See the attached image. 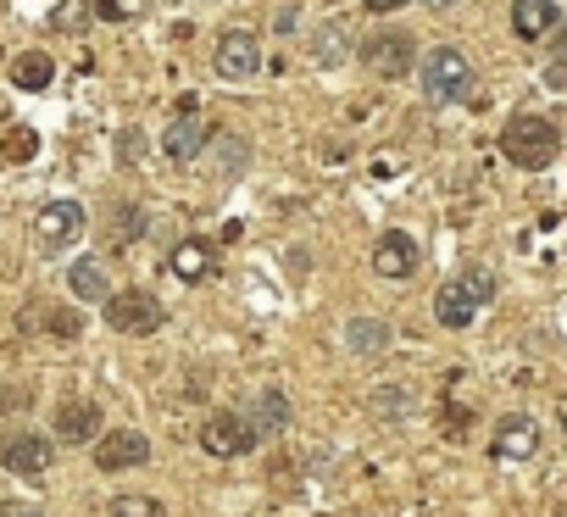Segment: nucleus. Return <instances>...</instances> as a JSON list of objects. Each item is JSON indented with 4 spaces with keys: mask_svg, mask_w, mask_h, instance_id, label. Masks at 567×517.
Listing matches in <instances>:
<instances>
[{
    "mask_svg": "<svg viewBox=\"0 0 567 517\" xmlns=\"http://www.w3.org/2000/svg\"><path fill=\"white\" fill-rule=\"evenodd\" d=\"M79 234H84V206H79V200H51V206H40L34 239H40L45 250H68Z\"/></svg>",
    "mask_w": 567,
    "mask_h": 517,
    "instance_id": "nucleus-7",
    "label": "nucleus"
},
{
    "mask_svg": "<svg viewBox=\"0 0 567 517\" xmlns=\"http://www.w3.org/2000/svg\"><path fill=\"white\" fill-rule=\"evenodd\" d=\"M256 428H261V434L290 428V401H284L278 390H261V401H256Z\"/></svg>",
    "mask_w": 567,
    "mask_h": 517,
    "instance_id": "nucleus-21",
    "label": "nucleus"
},
{
    "mask_svg": "<svg viewBox=\"0 0 567 517\" xmlns=\"http://www.w3.org/2000/svg\"><path fill=\"white\" fill-rule=\"evenodd\" d=\"M362 62L379 73V79H406L417 68V45L406 29H379L368 45H362Z\"/></svg>",
    "mask_w": 567,
    "mask_h": 517,
    "instance_id": "nucleus-5",
    "label": "nucleus"
},
{
    "mask_svg": "<svg viewBox=\"0 0 567 517\" xmlns=\"http://www.w3.org/2000/svg\"><path fill=\"white\" fill-rule=\"evenodd\" d=\"M206 139H212V128L200 123V112H178V123H167V134H162V151L173 162H189Z\"/></svg>",
    "mask_w": 567,
    "mask_h": 517,
    "instance_id": "nucleus-14",
    "label": "nucleus"
},
{
    "mask_svg": "<svg viewBox=\"0 0 567 517\" xmlns=\"http://www.w3.org/2000/svg\"><path fill=\"white\" fill-rule=\"evenodd\" d=\"M256 68H261V45H256V34L234 29V34L217 40V73H223V79H250Z\"/></svg>",
    "mask_w": 567,
    "mask_h": 517,
    "instance_id": "nucleus-10",
    "label": "nucleus"
},
{
    "mask_svg": "<svg viewBox=\"0 0 567 517\" xmlns=\"http://www.w3.org/2000/svg\"><path fill=\"white\" fill-rule=\"evenodd\" d=\"M145 462H151V440L134 434V428H117V434H106V440L95 445V467H106V473L145 467Z\"/></svg>",
    "mask_w": 567,
    "mask_h": 517,
    "instance_id": "nucleus-9",
    "label": "nucleus"
},
{
    "mask_svg": "<svg viewBox=\"0 0 567 517\" xmlns=\"http://www.w3.org/2000/svg\"><path fill=\"white\" fill-rule=\"evenodd\" d=\"M256 440H261V428L245 423V417H234V412H217V417L200 428V445H206L217 462H228V456H250Z\"/></svg>",
    "mask_w": 567,
    "mask_h": 517,
    "instance_id": "nucleus-6",
    "label": "nucleus"
},
{
    "mask_svg": "<svg viewBox=\"0 0 567 517\" xmlns=\"http://www.w3.org/2000/svg\"><path fill=\"white\" fill-rule=\"evenodd\" d=\"M489 451H495L501 462H528V456L539 451V428H534V417H501Z\"/></svg>",
    "mask_w": 567,
    "mask_h": 517,
    "instance_id": "nucleus-11",
    "label": "nucleus"
},
{
    "mask_svg": "<svg viewBox=\"0 0 567 517\" xmlns=\"http://www.w3.org/2000/svg\"><path fill=\"white\" fill-rule=\"evenodd\" d=\"M561 434H567V401H561Z\"/></svg>",
    "mask_w": 567,
    "mask_h": 517,
    "instance_id": "nucleus-32",
    "label": "nucleus"
},
{
    "mask_svg": "<svg viewBox=\"0 0 567 517\" xmlns=\"http://www.w3.org/2000/svg\"><path fill=\"white\" fill-rule=\"evenodd\" d=\"M95 12L106 23H123V18H134V0H95Z\"/></svg>",
    "mask_w": 567,
    "mask_h": 517,
    "instance_id": "nucleus-27",
    "label": "nucleus"
},
{
    "mask_svg": "<svg viewBox=\"0 0 567 517\" xmlns=\"http://www.w3.org/2000/svg\"><path fill=\"white\" fill-rule=\"evenodd\" d=\"M373 273L390 279V285H395V279H412V273H417V239L401 234V228L384 234V239L373 245Z\"/></svg>",
    "mask_w": 567,
    "mask_h": 517,
    "instance_id": "nucleus-8",
    "label": "nucleus"
},
{
    "mask_svg": "<svg viewBox=\"0 0 567 517\" xmlns=\"http://www.w3.org/2000/svg\"><path fill=\"white\" fill-rule=\"evenodd\" d=\"M368 12H395V7H406V0H362Z\"/></svg>",
    "mask_w": 567,
    "mask_h": 517,
    "instance_id": "nucleus-29",
    "label": "nucleus"
},
{
    "mask_svg": "<svg viewBox=\"0 0 567 517\" xmlns=\"http://www.w3.org/2000/svg\"><path fill=\"white\" fill-rule=\"evenodd\" d=\"M501 151H506V162H517V167L539 173V167H550V162H556L561 134H556V123H545V117H528V112H523V117H512V123H506Z\"/></svg>",
    "mask_w": 567,
    "mask_h": 517,
    "instance_id": "nucleus-2",
    "label": "nucleus"
},
{
    "mask_svg": "<svg viewBox=\"0 0 567 517\" xmlns=\"http://www.w3.org/2000/svg\"><path fill=\"white\" fill-rule=\"evenodd\" d=\"M346 345L362 351V356H373V351L390 345V323H379V318H357V323L346 329Z\"/></svg>",
    "mask_w": 567,
    "mask_h": 517,
    "instance_id": "nucleus-20",
    "label": "nucleus"
},
{
    "mask_svg": "<svg viewBox=\"0 0 567 517\" xmlns=\"http://www.w3.org/2000/svg\"><path fill=\"white\" fill-rule=\"evenodd\" d=\"M556 62H561V68H567V29H561V34H556Z\"/></svg>",
    "mask_w": 567,
    "mask_h": 517,
    "instance_id": "nucleus-30",
    "label": "nucleus"
},
{
    "mask_svg": "<svg viewBox=\"0 0 567 517\" xmlns=\"http://www.w3.org/2000/svg\"><path fill=\"white\" fill-rule=\"evenodd\" d=\"M162 323H167V312L151 290H123L106 301V329H117V334H156Z\"/></svg>",
    "mask_w": 567,
    "mask_h": 517,
    "instance_id": "nucleus-4",
    "label": "nucleus"
},
{
    "mask_svg": "<svg viewBox=\"0 0 567 517\" xmlns=\"http://www.w3.org/2000/svg\"><path fill=\"white\" fill-rule=\"evenodd\" d=\"M117 145H123V162H140V145H145V139H140V128H128Z\"/></svg>",
    "mask_w": 567,
    "mask_h": 517,
    "instance_id": "nucleus-28",
    "label": "nucleus"
},
{
    "mask_svg": "<svg viewBox=\"0 0 567 517\" xmlns=\"http://www.w3.org/2000/svg\"><path fill=\"white\" fill-rule=\"evenodd\" d=\"M101 434V406L95 401H62V412H56V440L62 445H84V440H95Z\"/></svg>",
    "mask_w": 567,
    "mask_h": 517,
    "instance_id": "nucleus-12",
    "label": "nucleus"
},
{
    "mask_svg": "<svg viewBox=\"0 0 567 517\" xmlns=\"http://www.w3.org/2000/svg\"><path fill=\"white\" fill-rule=\"evenodd\" d=\"M312 56H318L323 68L351 62V23H346V18H329V23L312 34Z\"/></svg>",
    "mask_w": 567,
    "mask_h": 517,
    "instance_id": "nucleus-16",
    "label": "nucleus"
},
{
    "mask_svg": "<svg viewBox=\"0 0 567 517\" xmlns=\"http://www.w3.org/2000/svg\"><path fill=\"white\" fill-rule=\"evenodd\" d=\"M68 285H73L79 301H101V307L112 301V296H106V268H101V262H73Z\"/></svg>",
    "mask_w": 567,
    "mask_h": 517,
    "instance_id": "nucleus-19",
    "label": "nucleus"
},
{
    "mask_svg": "<svg viewBox=\"0 0 567 517\" xmlns=\"http://www.w3.org/2000/svg\"><path fill=\"white\" fill-rule=\"evenodd\" d=\"M173 273H178L184 285H200V279H212V273H217V250H212V245H200V239H184V245H173Z\"/></svg>",
    "mask_w": 567,
    "mask_h": 517,
    "instance_id": "nucleus-15",
    "label": "nucleus"
},
{
    "mask_svg": "<svg viewBox=\"0 0 567 517\" xmlns=\"http://www.w3.org/2000/svg\"><path fill=\"white\" fill-rule=\"evenodd\" d=\"M489 301H495V273H489V268H467V273H456L451 285H440L434 318H440V329H467Z\"/></svg>",
    "mask_w": 567,
    "mask_h": 517,
    "instance_id": "nucleus-1",
    "label": "nucleus"
},
{
    "mask_svg": "<svg viewBox=\"0 0 567 517\" xmlns=\"http://www.w3.org/2000/svg\"><path fill=\"white\" fill-rule=\"evenodd\" d=\"M423 90H429V101H434V106H445V101L467 95V90H473V62H467L462 51L440 45V51L423 62Z\"/></svg>",
    "mask_w": 567,
    "mask_h": 517,
    "instance_id": "nucleus-3",
    "label": "nucleus"
},
{
    "mask_svg": "<svg viewBox=\"0 0 567 517\" xmlns=\"http://www.w3.org/2000/svg\"><path fill=\"white\" fill-rule=\"evenodd\" d=\"M56 79V62L45 56V51H23L18 62H12V84L18 90H45Z\"/></svg>",
    "mask_w": 567,
    "mask_h": 517,
    "instance_id": "nucleus-18",
    "label": "nucleus"
},
{
    "mask_svg": "<svg viewBox=\"0 0 567 517\" xmlns=\"http://www.w3.org/2000/svg\"><path fill=\"white\" fill-rule=\"evenodd\" d=\"M34 151H40V134L34 128H12L7 134V162H29Z\"/></svg>",
    "mask_w": 567,
    "mask_h": 517,
    "instance_id": "nucleus-25",
    "label": "nucleus"
},
{
    "mask_svg": "<svg viewBox=\"0 0 567 517\" xmlns=\"http://www.w3.org/2000/svg\"><path fill=\"white\" fill-rule=\"evenodd\" d=\"M512 29L523 40H545L556 29V7H550V0H517V7H512Z\"/></svg>",
    "mask_w": 567,
    "mask_h": 517,
    "instance_id": "nucleus-17",
    "label": "nucleus"
},
{
    "mask_svg": "<svg viewBox=\"0 0 567 517\" xmlns=\"http://www.w3.org/2000/svg\"><path fill=\"white\" fill-rule=\"evenodd\" d=\"M429 7H434V12H445V7H451V0H429Z\"/></svg>",
    "mask_w": 567,
    "mask_h": 517,
    "instance_id": "nucleus-31",
    "label": "nucleus"
},
{
    "mask_svg": "<svg viewBox=\"0 0 567 517\" xmlns=\"http://www.w3.org/2000/svg\"><path fill=\"white\" fill-rule=\"evenodd\" d=\"M112 517H162V506L151 495H117L112 500Z\"/></svg>",
    "mask_w": 567,
    "mask_h": 517,
    "instance_id": "nucleus-24",
    "label": "nucleus"
},
{
    "mask_svg": "<svg viewBox=\"0 0 567 517\" xmlns=\"http://www.w3.org/2000/svg\"><path fill=\"white\" fill-rule=\"evenodd\" d=\"M40 318L51 323V334H56V340H73V334L84 329V318H79V312H62V307H40Z\"/></svg>",
    "mask_w": 567,
    "mask_h": 517,
    "instance_id": "nucleus-22",
    "label": "nucleus"
},
{
    "mask_svg": "<svg viewBox=\"0 0 567 517\" xmlns=\"http://www.w3.org/2000/svg\"><path fill=\"white\" fill-rule=\"evenodd\" d=\"M0 456H7V467H12V473L40 478V473L51 467V440H40V434H12Z\"/></svg>",
    "mask_w": 567,
    "mask_h": 517,
    "instance_id": "nucleus-13",
    "label": "nucleus"
},
{
    "mask_svg": "<svg viewBox=\"0 0 567 517\" xmlns=\"http://www.w3.org/2000/svg\"><path fill=\"white\" fill-rule=\"evenodd\" d=\"M62 34H79L84 23H90V7H79V0H68V7H56V18H51Z\"/></svg>",
    "mask_w": 567,
    "mask_h": 517,
    "instance_id": "nucleus-26",
    "label": "nucleus"
},
{
    "mask_svg": "<svg viewBox=\"0 0 567 517\" xmlns=\"http://www.w3.org/2000/svg\"><path fill=\"white\" fill-rule=\"evenodd\" d=\"M373 412L395 423V417H406V412H412V395H406V390H379V395H373Z\"/></svg>",
    "mask_w": 567,
    "mask_h": 517,
    "instance_id": "nucleus-23",
    "label": "nucleus"
}]
</instances>
